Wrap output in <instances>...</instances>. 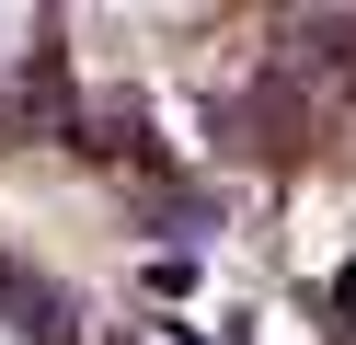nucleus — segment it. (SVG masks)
Returning <instances> with one entry per match:
<instances>
[{
	"label": "nucleus",
	"mask_w": 356,
	"mask_h": 345,
	"mask_svg": "<svg viewBox=\"0 0 356 345\" xmlns=\"http://www.w3.org/2000/svg\"><path fill=\"white\" fill-rule=\"evenodd\" d=\"M12 311H24V334H35V345H70V299H58V288L12 276Z\"/></svg>",
	"instance_id": "f257e3e1"
}]
</instances>
